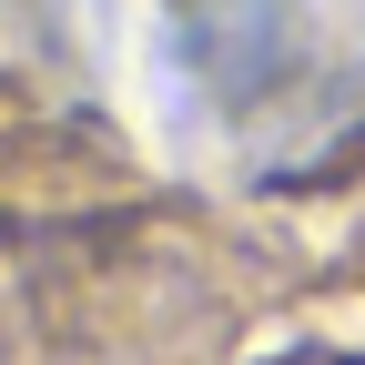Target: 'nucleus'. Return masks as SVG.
<instances>
[{"label": "nucleus", "instance_id": "nucleus-2", "mask_svg": "<svg viewBox=\"0 0 365 365\" xmlns=\"http://www.w3.org/2000/svg\"><path fill=\"white\" fill-rule=\"evenodd\" d=\"M274 365H355V355H325V345H304V355H274Z\"/></svg>", "mask_w": 365, "mask_h": 365}, {"label": "nucleus", "instance_id": "nucleus-1", "mask_svg": "<svg viewBox=\"0 0 365 365\" xmlns=\"http://www.w3.org/2000/svg\"><path fill=\"white\" fill-rule=\"evenodd\" d=\"M182 71H193L223 112H254L264 91H284L294 71V11L284 0H213L182 21Z\"/></svg>", "mask_w": 365, "mask_h": 365}]
</instances>
